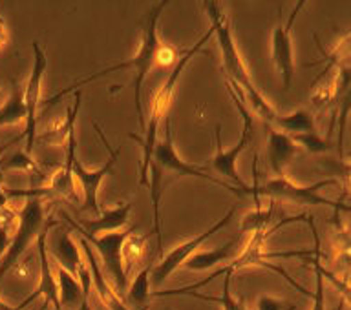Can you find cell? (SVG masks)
I'll return each instance as SVG.
<instances>
[{
    "label": "cell",
    "instance_id": "27",
    "mask_svg": "<svg viewBox=\"0 0 351 310\" xmlns=\"http://www.w3.org/2000/svg\"><path fill=\"white\" fill-rule=\"evenodd\" d=\"M298 148H306L309 153H326L329 152L333 144L329 139H322L317 131L313 133H300V135H289Z\"/></svg>",
    "mask_w": 351,
    "mask_h": 310
},
{
    "label": "cell",
    "instance_id": "6",
    "mask_svg": "<svg viewBox=\"0 0 351 310\" xmlns=\"http://www.w3.org/2000/svg\"><path fill=\"white\" fill-rule=\"evenodd\" d=\"M230 84V82H229ZM230 86H234V84H230ZM230 86H227L229 90L230 97L234 101L236 108L240 112L241 115V120H243V126H241V135H240V141L236 144L234 148H230V150H223L221 146V126H216V153H214L213 157V168L218 172V174L225 175L227 179H230L232 183H236V188H240L245 196H252V186H247L241 177L238 175V170H236V163H238V157H240V153L243 152L251 141L252 137V115L247 112L245 104H243V95L241 92L236 88V93L234 90Z\"/></svg>",
    "mask_w": 351,
    "mask_h": 310
},
{
    "label": "cell",
    "instance_id": "21",
    "mask_svg": "<svg viewBox=\"0 0 351 310\" xmlns=\"http://www.w3.org/2000/svg\"><path fill=\"white\" fill-rule=\"evenodd\" d=\"M271 125L282 128L284 133L287 135H300V133H313L317 131V125H315V115L306 108L295 109L289 115H276Z\"/></svg>",
    "mask_w": 351,
    "mask_h": 310
},
{
    "label": "cell",
    "instance_id": "28",
    "mask_svg": "<svg viewBox=\"0 0 351 310\" xmlns=\"http://www.w3.org/2000/svg\"><path fill=\"white\" fill-rule=\"evenodd\" d=\"M320 252L315 254V257H309V261H311L313 268H315V294L311 296L313 298V309L311 310H326V303H324V267L320 265Z\"/></svg>",
    "mask_w": 351,
    "mask_h": 310
},
{
    "label": "cell",
    "instance_id": "36",
    "mask_svg": "<svg viewBox=\"0 0 351 310\" xmlns=\"http://www.w3.org/2000/svg\"><path fill=\"white\" fill-rule=\"evenodd\" d=\"M8 210V197H5V192L2 190V183H0V214Z\"/></svg>",
    "mask_w": 351,
    "mask_h": 310
},
{
    "label": "cell",
    "instance_id": "29",
    "mask_svg": "<svg viewBox=\"0 0 351 310\" xmlns=\"http://www.w3.org/2000/svg\"><path fill=\"white\" fill-rule=\"evenodd\" d=\"M145 235H128L125 241V245H123V263H126V274H128V267H130L132 263H136L137 259H139V256H141L143 248H145Z\"/></svg>",
    "mask_w": 351,
    "mask_h": 310
},
{
    "label": "cell",
    "instance_id": "8",
    "mask_svg": "<svg viewBox=\"0 0 351 310\" xmlns=\"http://www.w3.org/2000/svg\"><path fill=\"white\" fill-rule=\"evenodd\" d=\"M93 130L97 131L99 139L103 141L104 148L108 150V159H106V163L97 170H88L84 164L79 161V157L73 159V177L79 179V185H81L82 190V212H93L95 216L101 214V207H99L97 203V194H99V186L103 183V179L106 175L112 174V168H114V164L117 163V159H119L121 150L119 148H112L110 146L108 139L104 137L103 130H101V126L97 122H93Z\"/></svg>",
    "mask_w": 351,
    "mask_h": 310
},
{
    "label": "cell",
    "instance_id": "31",
    "mask_svg": "<svg viewBox=\"0 0 351 310\" xmlns=\"http://www.w3.org/2000/svg\"><path fill=\"white\" fill-rule=\"evenodd\" d=\"M256 310H296V305L273 296H260L256 301Z\"/></svg>",
    "mask_w": 351,
    "mask_h": 310
},
{
    "label": "cell",
    "instance_id": "37",
    "mask_svg": "<svg viewBox=\"0 0 351 310\" xmlns=\"http://www.w3.org/2000/svg\"><path fill=\"white\" fill-rule=\"evenodd\" d=\"M0 310H16V309H15V307L8 305V303H5V301L0 300Z\"/></svg>",
    "mask_w": 351,
    "mask_h": 310
},
{
    "label": "cell",
    "instance_id": "34",
    "mask_svg": "<svg viewBox=\"0 0 351 310\" xmlns=\"http://www.w3.org/2000/svg\"><path fill=\"white\" fill-rule=\"evenodd\" d=\"M90 290H92V285L82 287V300L81 305L77 307V310H93L92 305H90Z\"/></svg>",
    "mask_w": 351,
    "mask_h": 310
},
{
    "label": "cell",
    "instance_id": "26",
    "mask_svg": "<svg viewBox=\"0 0 351 310\" xmlns=\"http://www.w3.org/2000/svg\"><path fill=\"white\" fill-rule=\"evenodd\" d=\"M150 267H145L141 272L137 274L136 279L132 281L130 289H126L125 296H128V300L134 301L136 305H141V309H147V301L150 298Z\"/></svg>",
    "mask_w": 351,
    "mask_h": 310
},
{
    "label": "cell",
    "instance_id": "39",
    "mask_svg": "<svg viewBox=\"0 0 351 310\" xmlns=\"http://www.w3.org/2000/svg\"><path fill=\"white\" fill-rule=\"evenodd\" d=\"M344 305H346V300H342L339 303V307H337V309H335V310H344Z\"/></svg>",
    "mask_w": 351,
    "mask_h": 310
},
{
    "label": "cell",
    "instance_id": "9",
    "mask_svg": "<svg viewBox=\"0 0 351 310\" xmlns=\"http://www.w3.org/2000/svg\"><path fill=\"white\" fill-rule=\"evenodd\" d=\"M33 48V68L32 73H29V79H27L26 90H24V106H26V130L22 131V135H19L16 139L10 142L13 144L15 141L26 137V155H32L33 144H35V137H37V120H38V104H40V90H43V77L46 73V68H48V57L40 48L38 40L32 44Z\"/></svg>",
    "mask_w": 351,
    "mask_h": 310
},
{
    "label": "cell",
    "instance_id": "20",
    "mask_svg": "<svg viewBox=\"0 0 351 310\" xmlns=\"http://www.w3.org/2000/svg\"><path fill=\"white\" fill-rule=\"evenodd\" d=\"M236 245H238V240L229 241L227 245L219 246V248H214V250L196 252V254H192V256L183 263V265H185L189 270L203 272V270H207V268L216 267V265H219V263L230 261L232 256H234Z\"/></svg>",
    "mask_w": 351,
    "mask_h": 310
},
{
    "label": "cell",
    "instance_id": "15",
    "mask_svg": "<svg viewBox=\"0 0 351 310\" xmlns=\"http://www.w3.org/2000/svg\"><path fill=\"white\" fill-rule=\"evenodd\" d=\"M46 243H48V240H46ZM46 250H48V254H51L57 267L64 268L66 272H70L73 278H77L81 268L86 265L84 256L79 250V245L73 241L71 232L68 229L57 230L51 241L46 245Z\"/></svg>",
    "mask_w": 351,
    "mask_h": 310
},
{
    "label": "cell",
    "instance_id": "11",
    "mask_svg": "<svg viewBox=\"0 0 351 310\" xmlns=\"http://www.w3.org/2000/svg\"><path fill=\"white\" fill-rule=\"evenodd\" d=\"M234 212H236V208H230L223 218L219 219V221H216L213 227H208L205 232L194 235L192 240L181 243V245H178L176 248H172L169 254H165V256L159 259L158 265L150 270V279H152V283L156 285V287H159V285L163 283L165 279L169 278L170 274L174 272V270H178V268H180L181 265H183V263H185L186 259H189V257H191L192 254H194V252H196L203 243H205V241L210 240V237H213L216 232H219V230L223 229V227H227V224L232 221Z\"/></svg>",
    "mask_w": 351,
    "mask_h": 310
},
{
    "label": "cell",
    "instance_id": "1",
    "mask_svg": "<svg viewBox=\"0 0 351 310\" xmlns=\"http://www.w3.org/2000/svg\"><path fill=\"white\" fill-rule=\"evenodd\" d=\"M203 10L207 13L208 21H210V27H213L214 35L218 38L219 51H221V66H223L227 82L234 84L241 92V95H245V99L249 101L252 109L256 112V115H260L265 122L271 125L278 114L274 112L273 106L267 103V99L263 97L262 93L256 90V86H254L251 73L247 70L245 62L241 59L238 46L234 42V37H232L229 18L223 13V10H221V5L218 2H205Z\"/></svg>",
    "mask_w": 351,
    "mask_h": 310
},
{
    "label": "cell",
    "instance_id": "30",
    "mask_svg": "<svg viewBox=\"0 0 351 310\" xmlns=\"http://www.w3.org/2000/svg\"><path fill=\"white\" fill-rule=\"evenodd\" d=\"M5 170H22V172H35V174L38 172L32 155H26L24 152H16L11 157H4V172Z\"/></svg>",
    "mask_w": 351,
    "mask_h": 310
},
{
    "label": "cell",
    "instance_id": "25",
    "mask_svg": "<svg viewBox=\"0 0 351 310\" xmlns=\"http://www.w3.org/2000/svg\"><path fill=\"white\" fill-rule=\"evenodd\" d=\"M274 212V203H271L267 208H262L260 205H256V208L252 212L245 214V218L241 221L240 234H245V232H258V230L269 229V223L273 219Z\"/></svg>",
    "mask_w": 351,
    "mask_h": 310
},
{
    "label": "cell",
    "instance_id": "14",
    "mask_svg": "<svg viewBox=\"0 0 351 310\" xmlns=\"http://www.w3.org/2000/svg\"><path fill=\"white\" fill-rule=\"evenodd\" d=\"M132 208H134V203L125 201L115 208L101 210L97 218L90 219V221L88 219H73L64 210H60V216L71 224V229L81 234V237H97V235L125 230L128 219H130Z\"/></svg>",
    "mask_w": 351,
    "mask_h": 310
},
{
    "label": "cell",
    "instance_id": "4",
    "mask_svg": "<svg viewBox=\"0 0 351 310\" xmlns=\"http://www.w3.org/2000/svg\"><path fill=\"white\" fill-rule=\"evenodd\" d=\"M5 196H26V203L21 208V212L16 216L19 224H16L15 235L10 241V246L5 250L4 257L0 259V283L11 268L15 267L16 261L21 259L22 254L32 246L33 241H37L38 234L43 232L44 224H46V214H44V205L40 196L46 194V190H24V192H13L4 190Z\"/></svg>",
    "mask_w": 351,
    "mask_h": 310
},
{
    "label": "cell",
    "instance_id": "18",
    "mask_svg": "<svg viewBox=\"0 0 351 310\" xmlns=\"http://www.w3.org/2000/svg\"><path fill=\"white\" fill-rule=\"evenodd\" d=\"M66 161L62 164V168L55 172L48 181V192H53L55 196L64 197V199H75V177H73V159L77 157V139H75V130L71 131L66 142Z\"/></svg>",
    "mask_w": 351,
    "mask_h": 310
},
{
    "label": "cell",
    "instance_id": "16",
    "mask_svg": "<svg viewBox=\"0 0 351 310\" xmlns=\"http://www.w3.org/2000/svg\"><path fill=\"white\" fill-rule=\"evenodd\" d=\"M81 246L82 254H84V261L88 265V270H90V276H92V290H95L99 301L103 303L108 310H130L126 301L117 294L114 285H110L108 278L104 276L103 268L99 265V261L95 259V254H93L92 246L88 245L86 240L81 237Z\"/></svg>",
    "mask_w": 351,
    "mask_h": 310
},
{
    "label": "cell",
    "instance_id": "19",
    "mask_svg": "<svg viewBox=\"0 0 351 310\" xmlns=\"http://www.w3.org/2000/svg\"><path fill=\"white\" fill-rule=\"evenodd\" d=\"M81 90H77L75 95H73V101H75V103L66 109L64 119L55 120V122H51L48 128H44V131L37 133L35 141H40L44 142V144H49V146H66L68 137H70L71 131L75 130L77 114H79V108H81Z\"/></svg>",
    "mask_w": 351,
    "mask_h": 310
},
{
    "label": "cell",
    "instance_id": "23",
    "mask_svg": "<svg viewBox=\"0 0 351 310\" xmlns=\"http://www.w3.org/2000/svg\"><path fill=\"white\" fill-rule=\"evenodd\" d=\"M26 120V106H24V90L16 82H11L10 97L0 108V128L8 125H21ZM2 155V150H0Z\"/></svg>",
    "mask_w": 351,
    "mask_h": 310
},
{
    "label": "cell",
    "instance_id": "2",
    "mask_svg": "<svg viewBox=\"0 0 351 310\" xmlns=\"http://www.w3.org/2000/svg\"><path fill=\"white\" fill-rule=\"evenodd\" d=\"M170 4V0H163V2H158L154 4L150 10H147V15H145V21H143V31H141V40H139V48H137V53L132 57L130 60H125V62H119V64L108 66L101 71H95L92 75L84 77V79H79L71 86L60 90L59 93H55L53 97L48 101V106H53L55 103H59V99L66 97L68 93L77 92L81 86H86L88 82L95 81L99 77L108 75V73H114V71L119 70H132L136 71V81H134V104H136V114L137 120H139V126H141V131L145 133V115H143V106H141V88L143 81L154 66V57H156V51L159 48V38H158V21L159 15L163 13V10Z\"/></svg>",
    "mask_w": 351,
    "mask_h": 310
},
{
    "label": "cell",
    "instance_id": "35",
    "mask_svg": "<svg viewBox=\"0 0 351 310\" xmlns=\"http://www.w3.org/2000/svg\"><path fill=\"white\" fill-rule=\"evenodd\" d=\"M8 38H10V35H8V27H5L4 18L0 16V49L8 44Z\"/></svg>",
    "mask_w": 351,
    "mask_h": 310
},
{
    "label": "cell",
    "instance_id": "32",
    "mask_svg": "<svg viewBox=\"0 0 351 310\" xmlns=\"http://www.w3.org/2000/svg\"><path fill=\"white\" fill-rule=\"evenodd\" d=\"M176 62H178V51L169 44H159L156 57H154V64L161 66V68H169Z\"/></svg>",
    "mask_w": 351,
    "mask_h": 310
},
{
    "label": "cell",
    "instance_id": "13",
    "mask_svg": "<svg viewBox=\"0 0 351 310\" xmlns=\"http://www.w3.org/2000/svg\"><path fill=\"white\" fill-rule=\"evenodd\" d=\"M59 221H55V219H48L46 224H44L43 232L38 234L37 237V250H38V285L37 290L29 294L26 300L22 301L21 305L15 307L16 310H22L24 307H27L32 303L35 298L38 296H43L44 303L48 305L51 303L55 310H62L60 307V300H59V287H57V281H55V274L53 268H51V263H49V256L48 250H46V240H48V232L49 229H53V227H59Z\"/></svg>",
    "mask_w": 351,
    "mask_h": 310
},
{
    "label": "cell",
    "instance_id": "10",
    "mask_svg": "<svg viewBox=\"0 0 351 310\" xmlns=\"http://www.w3.org/2000/svg\"><path fill=\"white\" fill-rule=\"evenodd\" d=\"M132 232H136V227L112 232V234L97 235V237H82V240L88 241V245L95 246V250L99 252L101 261L104 265V270L108 272V276H112L117 294L123 300H125L126 283H128V274H126L125 263H123V245Z\"/></svg>",
    "mask_w": 351,
    "mask_h": 310
},
{
    "label": "cell",
    "instance_id": "3",
    "mask_svg": "<svg viewBox=\"0 0 351 310\" xmlns=\"http://www.w3.org/2000/svg\"><path fill=\"white\" fill-rule=\"evenodd\" d=\"M214 31L213 27L208 29L205 35H203L199 40H197L192 48H189L185 53L181 55L180 60L176 62L174 70L170 71L169 79L165 81V84L158 90V93L154 95V101L150 104V115H148V125L145 126V133H143V139L139 135H134L130 133V139H134L136 142H139L143 148V159L141 166H139V185L148 186V166H150V157H152L154 146H156V141H158V130L161 120L167 117L170 106H172V99H174V90L178 86V81H180L181 71L185 70V66L189 64V60L194 57V55L203 48V44L207 42L208 38L213 37Z\"/></svg>",
    "mask_w": 351,
    "mask_h": 310
},
{
    "label": "cell",
    "instance_id": "22",
    "mask_svg": "<svg viewBox=\"0 0 351 310\" xmlns=\"http://www.w3.org/2000/svg\"><path fill=\"white\" fill-rule=\"evenodd\" d=\"M55 281L59 287V300L62 310L64 309H75L81 305L82 300V287L79 279L73 278L70 272H66L64 268L57 267L53 270Z\"/></svg>",
    "mask_w": 351,
    "mask_h": 310
},
{
    "label": "cell",
    "instance_id": "7",
    "mask_svg": "<svg viewBox=\"0 0 351 310\" xmlns=\"http://www.w3.org/2000/svg\"><path fill=\"white\" fill-rule=\"evenodd\" d=\"M150 168L158 170V172H161L163 175L165 172H172L176 177H183V175H186V177H199V179L208 181V183H213V185L221 186V188L229 190L230 194H236L238 197L245 196L240 188H234L232 185H227V183H223L221 179L213 177V175L207 172V168L185 163V161L178 155V152H176L174 148V139H172V125H170L169 115L165 117V137L163 139H158V141H156V146H154L148 170Z\"/></svg>",
    "mask_w": 351,
    "mask_h": 310
},
{
    "label": "cell",
    "instance_id": "17",
    "mask_svg": "<svg viewBox=\"0 0 351 310\" xmlns=\"http://www.w3.org/2000/svg\"><path fill=\"white\" fill-rule=\"evenodd\" d=\"M298 152H300V148L296 146L287 133L269 126L267 159L269 166L273 170V174H276V177H285V168L293 163V159Z\"/></svg>",
    "mask_w": 351,
    "mask_h": 310
},
{
    "label": "cell",
    "instance_id": "33",
    "mask_svg": "<svg viewBox=\"0 0 351 310\" xmlns=\"http://www.w3.org/2000/svg\"><path fill=\"white\" fill-rule=\"evenodd\" d=\"M10 227L11 224L0 223V259L4 257L8 246H10Z\"/></svg>",
    "mask_w": 351,
    "mask_h": 310
},
{
    "label": "cell",
    "instance_id": "12",
    "mask_svg": "<svg viewBox=\"0 0 351 310\" xmlns=\"http://www.w3.org/2000/svg\"><path fill=\"white\" fill-rule=\"evenodd\" d=\"M306 5V0L296 2V5L291 11L289 18L285 24H276L271 35V60L274 68L278 71L284 90L287 92L295 77V57H293V40H291V29L295 26V21L300 10Z\"/></svg>",
    "mask_w": 351,
    "mask_h": 310
},
{
    "label": "cell",
    "instance_id": "40",
    "mask_svg": "<svg viewBox=\"0 0 351 310\" xmlns=\"http://www.w3.org/2000/svg\"><path fill=\"white\" fill-rule=\"evenodd\" d=\"M165 310H169V309H165Z\"/></svg>",
    "mask_w": 351,
    "mask_h": 310
},
{
    "label": "cell",
    "instance_id": "24",
    "mask_svg": "<svg viewBox=\"0 0 351 310\" xmlns=\"http://www.w3.org/2000/svg\"><path fill=\"white\" fill-rule=\"evenodd\" d=\"M230 279H232V274H225L223 294L221 296H207V294H199V292H186V294L183 296L196 298V300H202V301H210V303H219L223 310H245V305H243L241 298H234L232 292H230Z\"/></svg>",
    "mask_w": 351,
    "mask_h": 310
},
{
    "label": "cell",
    "instance_id": "38",
    "mask_svg": "<svg viewBox=\"0 0 351 310\" xmlns=\"http://www.w3.org/2000/svg\"><path fill=\"white\" fill-rule=\"evenodd\" d=\"M2 174H4V157L0 159V181H2Z\"/></svg>",
    "mask_w": 351,
    "mask_h": 310
},
{
    "label": "cell",
    "instance_id": "5",
    "mask_svg": "<svg viewBox=\"0 0 351 310\" xmlns=\"http://www.w3.org/2000/svg\"><path fill=\"white\" fill-rule=\"evenodd\" d=\"M256 183L252 186V199L258 203V197H271V199H280V201L296 203V205H309V207H329L333 208L335 214H339V210H346L350 212L348 205L342 203H335L328 197H324L320 194V188L326 186L337 185V179H324L318 181L311 186H300L289 181L287 177H274V179L258 185V175L254 177Z\"/></svg>",
    "mask_w": 351,
    "mask_h": 310
}]
</instances>
